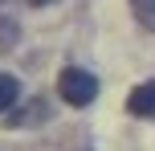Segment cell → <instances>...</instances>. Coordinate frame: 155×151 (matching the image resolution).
Here are the masks:
<instances>
[{
	"mask_svg": "<svg viewBox=\"0 0 155 151\" xmlns=\"http://www.w3.org/2000/svg\"><path fill=\"white\" fill-rule=\"evenodd\" d=\"M57 94L70 106H90L94 98H98V78L86 74V70H78V65H70V70H61V78H57Z\"/></svg>",
	"mask_w": 155,
	"mask_h": 151,
	"instance_id": "6da1fadb",
	"label": "cell"
},
{
	"mask_svg": "<svg viewBox=\"0 0 155 151\" xmlns=\"http://www.w3.org/2000/svg\"><path fill=\"white\" fill-rule=\"evenodd\" d=\"M127 110L135 114V119H155V82H143V86L131 90V98H127Z\"/></svg>",
	"mask_w": 155,
	"mask_h": 151,
	"instance_id": "7a4b0ae2",
	"label": "cell"
},
{
	"mask_svg": "<svg viewBox=\"0 0 155 151\" xmlns=\"http://www.w3.org/2000/svg\"><path fill=\"white\" fill-rule=\"evenodd\" d=\"M16 98H21V82H16L12 74H0V114H4V110H12V106H16Z\"/></svg>",
	"mask_w": 155,
	"mask_h": 151,
	"instance_id": "3957f363",
	"label": "cell"
},
{
	"mask_svg": "<svg viewBox=\"0 0 155 151\" xmlns=\"http://www.w3.org/2000/svg\"><path fill=\"white\" fill-rule=\"evenodd\" d=\"M131 8H135V16H139L147 29H155V0H131Z\"/></svg>",
	"mask_w": 155,
	"mask_h": 151,
	"instance_id": "277c9868",
	"label": "cell"
},
{
	"mask_svg": "<svg viewBox=\"0 0 155 151\" xmlns=\"http://www.w3.org/2000/svg\"><path fill=\"white\" fill-rule=\"evenodd\" d=\"M12 45H16V25L12 21H0V53L12 49Z\"/></svg>",
	"mask_w": 155,
	"mask_h": 151,
	"instance_id": "5b68a950",
	"label": "cell"
}]
</instances>
